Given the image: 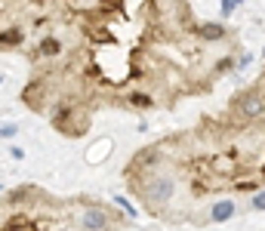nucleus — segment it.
<instances>
[{"instance_id":"nucleus-7","label":"nucleus","mask_w":265,"mask_h":231,"mask_svg":"<svg viewBox=\"0 0 265 231\" xmlns=\"http://www.w3.org/2000/svg\"><path fill=\"white\" fill-rule=\"evenodd\" d=\"M37 53H40V56H59V53H62V43L56 40V37H43L40 46H37Z\"/></svg>"},{"instance_id":"nucleus-8","label":"nucleus","mask_w":265,"mask_h":231,"mask_svg":"<svg viewBox=\"0 0 265 231\" xmlns=\"http://www.w3.org/2000/svg\"><path fill=\"white\" fill-rule=\"evenodd\" d=\"M19 43H22V31L9 28V31L0 34V46H19Z\"/></svg>"},{"instance_id":"nucleus-11","label":"nucleus","mask_w":265,"mask_h":231,"mask_svg":"<svg viewBox=\"0 0 265 231\" xmlns=\"http://www.w3.org/2000/svg\"><path fill=\"white\" fill-rule=\"evenodd\" d=\"M244 0H222V16H232V9L235 6H240Z\"/></svg>"},{"instance_id":"nucleus-1","label":"nucleus","mask_w":265,"mask_h":231,"mask_svg":"<svg viewBox=\"0 0 265 231\" xmlns=\"http://www.w3.org/2000/svg\"><path fill=\"white\" fill-rule=\"evenodd\" d=\"M142 198L151 203V206L170 201V198H173V179H164V176L145 179V182H142Z\"/></svg>"},{"instance_id":"nucleus-3","label":"nucleus","mask_w":265,"mask_h":231,"mask_svg":"<svg viewBox=\"0 0 265 231\" xmlns=\"http://www.w3.org/2000/svg\"><path fill=\"white\" fill-rule=\"evenodd\" d=\"M80 225H84L87 231H105L111 225V216L105 210H99V206H89V210L80 213Z\"/></svg>"},{"instance_id":"nucleus-16","label":"nucleus","mask_w":265,"mask_h":231,"mask_svg":"<svg viewBox=\"0 0 265 231\" xmlns=\"http://www.w3.org/2000/svg\"><path fill=\"white\" fill-rule=\"evenodd\" d=\"M262 56H265V53H262Z\"/></svg>"},{"instance_id":"nucleus-17","label":"nucleus","mask_w":265,"mask_h":231,"mask_svg":"<svg viewBox=\"0 0 265 231\" xmlns=\"http://www.w3.org/2000/svg\"><path fill=\"white\" fill-rule=\"evenodd\" d=\"M65 231H68V228H65Z\"/></svg>"},{"instance_id":"nucleus-15","label":"nucleus","mask_w":265,"mask_h":231,"mask_svg":"<svg viewBox=\"0 0 265 231\" xmlns=\"http://www.w3.org/2000/svg\"><path fill=\"white\" fill-rule=\"evenodd\" d=\"M0 84H3V77H0Z\"/></svg>"},{"instance_id":"nucleus-6","label":"nucleus","mask_w":265,"mask_h":231,"mask_svg":"<svg viewBox=\"0 0 265 231\" xmlns=\"http://www.w3.org/2000/svg\"><path fill=\"white\" fill-rule=\"evenodd\" d=\"M157 154H160L157 148H145L142 154L133 157V167H136V170H148V164H151V160H157Z\"/></svg>"},{"instance_id":"nucleus-14","label":"nucleus","mask_w":265,"mask_h":231,"mask_svg":"<svg viewBox=\"0 0 265 231\" xmlns=\"http://www.w3.org/2000/svg\"><path fill=\"white\" fill-rule=\"evenodd\" d=\"M9 154H13L16 160H22V157H25V151H22V148H16V145H13V148H9Z\"/></svg>"},{"instance_id":"nucleus-13","label":"nucleus","mask_w":265,"mask_h":231,"mask_svg":"<svg viewBox=\"0 0 265 231\" xmlns=\"http://www.w3.org/2000/svg\"><path fill=\"white\" fill-rule=\"evenodd\" d=\"M118 203H120V206H123V210L130 213V216H136V210H133V203H130V201H123V198H118Z\"/></svg>"},{"instance_id":"nucleus-2","label":"nucleus","mask_w":265,"mask_h":231,"mask_svg":"<svg viewBox=\"0 0 265 231\" xmlns=\"http://www.w3.org/2000/svg\"><path fill=\"white\" fill-rule=\"evenodd\" d=\"M235 108L244 120H259L265 114V96L262 92H244V96L235 102Z\"/></svg>"},{"instance_id":"nucleus-9","label":"nucleus","mask_w":265,"mask_h":231,"mask_svg":"<svg viewBox=\"0 0 265 231\" xmlns=\"http://www.w3.org/2000/svg\"><path fill=\"white\" fill-rule=\"evenodd\" d=\"M253 206H256V210H262V213H265V188H259L256 194H253Z\"/></svg>"},{"instance_id":"nucleus-5","label":"nucleus","mask_w":265,"mask_h":231,"mask_svg":"<svg viewBox=\"0 0 265 231\" xmlns=\"http://www.w3.org/2000/svg\"><path fill=\"white\" fill-rule=\"evenodd\" d=\"M198 34H201L204 40H225V37H228L225 25H219V22H206V25L198 28Z\"/></svg>"},{"instance_id":"nucleus-10","label":"nucleus","mask_w":265,"mask_h":231,"mask_svg":"<svg viewBox=\"0 0 265 231\" xmlns=\"http://www.w3.org/2000/svg\"><path fill=\"white\" fill-rule=\"evenodd\" d=\"M16 136V123H0V139H13Z\"/></svg>"},{"instance_id":"nucleus-12","label":"nucleus","mask_w":265,"mask_h":231,"mask_svg":"<svg viewBox=\"0 0 265 231\" xmlns=\"http://www.w3.org/2000/svg\"><path fill=\"white\" fill-rule=\"evenodd\" d=\"M232 65H235V59H222V62L216 65V71H228V68H232Z\"/></svg>"},{"instance_id":"nucleus-4","label":"nucleus","mask_w":265,"mask_h":231,"mask_svg":"<svg viewBox=\"0 0 265 231\" xmlns=\"http://www.w3.org/2000/svg\"><path fill=\"white\" fill-rule=\"evenodd\" d=\"M237 213V206H235V201H216L213 203V210H210V219L213 222H228Z\"/></svg>"}]
</instances>
